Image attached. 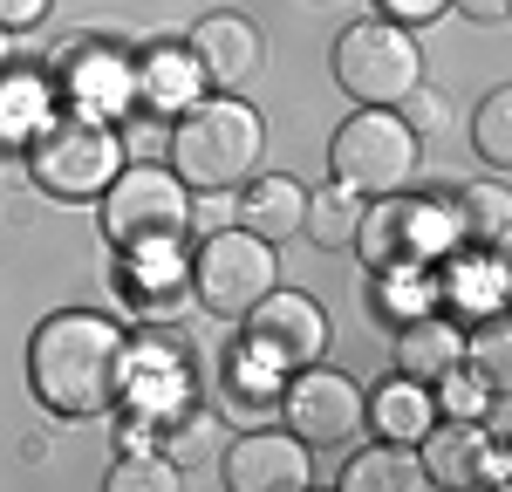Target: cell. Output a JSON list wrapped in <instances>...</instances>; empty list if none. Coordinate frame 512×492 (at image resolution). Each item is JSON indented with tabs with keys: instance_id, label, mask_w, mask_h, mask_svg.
Listing matches in <instances>:
<instances>
[{
	"instance_id": "1",
	"label": "cell",
	"mask_w": 512,
	"mask_h": 492,
	"mask_svg": "<svg viewBox=\"0 0 512 492\" xmlns=\"http://www.w3.org/2000/svg\"><path fill=\"white\" fill-rule=\"evenodd\" d=\"M123 356H130V335L110 315H96V308H55L28 335V390L62 424L103 417L123 390Z\"/></svg>"
},
{
	"instance_id": "2",
	"label": "cell",
	"mask_w": 512,
	"mask_h": 492,
	"mask_svg": "<svg viewBox=\"0 0 512 492\" xmlns=\"http://www.w3.org/2000/svg\"><path fill=\"white\" fill-rule=\"evenodd\" d=\"M267 151V123L239 89H205L192 110L171 117V171L185 192H239Z\"/></svg>"
},
{
	"instance_id": "3",
	"label": "cell",
	"mask_w": 512,
	"mask_h": 492,
	"mask_svg": "<svg viewBox=\"0 0 512 492\" xmlns=\"http://www.w3.org/2000/svg\"><path fill=\"white\" fill-rule=\"evenodd\" d=\"M96 226L123 260H151V253H178L192 240V192L171 164H130L103 185L96 199Z\"/></svg>"
},
{
	"instance_id": "4",
	"label": "cell",
	"mask_w": 512,
	"mask_h": 492,
	"mask_svg": "<svg viewBox=\"0 0 512 492\" xmlns=\"http://www.w3.org/2000/svg\"><path fill=\"white\" fill-rule=\"evenodd\" d=\"M335 89L369 110H410L424 96V41L390 14L349 21L335 35Z\"/></svg>"
},
{
	"instance_id": "5",
	"label": "cell",
	"mask_w": 512,
	"mask_h": 492,
	"mask_svg": "<svg viewBox=\"0 0 512 492\" xmlns=\"http://www.w3.org/2000/svg\"><path fill=\"white\" fill-rule=\"evenodd\" d=\"M123 171V137L103 117H48L41 137L28 144V178L41 199L55 205H89L103 199V185Z\"/></svg>"
},
{
	"instance_id": "6",
	"label": "cell",
	"mask_w": 512,
	"mask_h": 492,
	"mask_svg": "<svg viewBox=\"0 0 512 492\" xmlns=\"http://www.w3.org/2000/svg\"><path fill=\"white\" fill-rule=\"evenodd\" d=\"M417 130L403 110H369L355 103V117H342V130L328 137V178L349 185L355 199H383V192H410L417 178Z\"/></svg>"
},
{
	"instance_id": "7",
	"label": "cell",
	"mask_w": 512,
	"mask_h": 492,
	"mask_svg": "<svg viewBox=\"0 0 512 492\" xmlns=\"http://www.w3.org/2000/svg\"><path fill=\"white\" fill-rule=\"evenodd\" d=\"M267 287H280V253L274 240H260L246 226H219L192 253V301L219 322H239Z\"/></svg>"
},
{
	"instance_id": "8",
	"label": "cell",
	"mask_w": 512,
	"mask_h": 492,
	"mask_svg": "<svg viewBox=\"0 0 512 492\" xmlns=\"http://www.w3.org/2000/svg\"><path fill=\"white\" fill-rule=\"evenodd\" d=\"M349 246L362 253L369 274H376V267H431V260H444V253L458 246V233H451V205L383 192L376 205H362Z\"/></svg>"
},
{
	"instance_id": "9",
	"label": "cell",
	"mask_w": 512,
	"mask_h": 492,
	"mask_svg": "<svg viewBox=\"0 0 512 492\" xmlns=\"http://www.w3.org/2000/svg\"><path fill=\"white\" fill-rule=\"evenodd\" d=\"M328 342H335V328L321 315V301L301 294V287H267V294L239 315V349H246L253 363H267L274 376H294V369L321 363Z\"/></svg>"
},
{
	"instance_id": "10",
	"label": "cell",
	"mask_w": 512,
	"mask_h": 492,
	"mask_svg": "<svg viewBox=\"0 0 512 492\" xmlns=\"http://www.w3.org/2000/svg\"><path fill=\"white\" fill-rule=\"evenodd\" d=\"M274 417H287V431L308 451H335L362 431V383L342 376V369L308 363V369H294V376H280Z\"/></svg>"
},
{
	"instance_id": "11",
	"label": "cell",
	"mask_w": 512,
	"mask_h": 492,
	"mask_svg": "<svg viewBox=\"0 0 512 492\" xmlns=\"http://www.w3.org/2000/svg\"><path fill=\"white\" fill-rule=\"evenodd\" d=\"M62 89H69V110L76 117H123L130 96H137V55L110 35H89L62 55Z\"/></svg>"
},
{
	"instance_id": "12",
	"label": "cell",
	"mask_w": 512,
	"mask_h": 492,
	"mask_svg": "<svg viewBox=\"0 0 512 492\" xmlns=\"http://www.w3.org/2000/svg\"><path fill=\"white\" fill-rule=\"evenodd\" d=\"M226 492H301L315 479V458L294 431H246L219 451Z\"/></svg>"
},
{
	"instance_id": "13",
	"label": "cell",
	"mask_w": 512,
	"mask_h": 492,
	"mask_svg": "<svg viewBox=\"0 0 512 492\" xmlns=\"http://www.w3.org/2000/svg\"><path fill=\"white\" fill-rule=\"evenodd\" d=\"M185 48H192L205 89H246L260 76V62H267V41H260V28L246 14H205Z\"/></svg>"
},
{
	"instance_id": "14",
	"label": "cell",
	"mask_w": 512,
	"mask_h": 492,
	"mask_svg": "<svg viewBox=\"0 0 512 492\" xmlns=\"http://www.w3.org/2000/svg\"><path fill=\"white\" fill-rule=\"evenodd\" d=\"M117 404H137L151 424H171L178 410L192 404V369L178 363L171 349H158L151 342V356H123V390H117Z\"/></svg>"
},
{
	"instance_id": "15",
	"label": "cell",
	"mask_w": 512,
	"mask_h": 492,
	"mask_svg": "<svg viewBox=\"0 0 512 492\" xmlns=\"http://www.w3.org/2000/svg\"><path fill=\"white\" fill-rule=\"evenodd\" d=\"M198 96H205V76H198L185 41H158V48L137 55V103L151 117H178V110H192Z\"/></svg>"
},
{
	"instance_id": "16",
	"label": "cell",
	"mask_w": 512,
	"mask_h": 492,
	"mask_svg": "<svg viewBox=\"0 0 512 492\" xmlns=\"http://www.w3.org/2000/svg\"><path fill=\"white\" fill-rule=\"evenodd\" d=\"M437 308H458L465 322L478 315H499L506 308V267H499V253H485V246H451V267L437 274Z\"/></svg>"
},
{
	"instance_id": "17",
	"label": "cell",
	"mask_w": 512,
	"mask_h": 492,
	"mask_svg": "<svg viewBox=\"0 0 512 492\" xmlns=\"http://www.w3.org/2000/svg\"><path fill=\"white\" fill-rule=\"evenodd\" d=\"M362 424H369L376 438H390V445H417V438L437 424L431 383H417V376H403V369H396L383 390H369V397H362Z\"/></svg>"
},
{
	"instance_id": "18",
	"label": "cell",
	"mask_w": 512,
	"mask_h": 492,
	"mask_svg": "<svg viewBox=\"0 0 512 492\" xmlns=\"http://www.w3.org/2000/svg\"><path fill=\"white\" fill-rule=\"evenodd\" d=\"M301 212H308V185L301 178H280V171H253L239 185V226L260 233V240H294L301 233Z\"/></svg>"
},
{
	"instance_id": "19",
	"label": "cell",
	"mask_w": 512,
	"mask_h": 492,
	"mask_svg": "<svg viewBox=\"0 0 512 492\" xmlns=\"http://www.w3.org/2000/svg\"><path fill=\"white\" fill-rule=\"evenodd\" d=\"M396 363L417 383H437L444 369L465 363V322H451L444 308H424L417 322H396Z\"/></svg>"
},
{
	"instance_id": "20",
	"label": "cell",
	"mask_w": 512,
	"mask_h": 492,
	"mask_svg": "<svg viewBox=\"0 0 512 492\" xmlns=\"http://www.w3.org/2000/svg\"><path fill=\"white\" fill-rule=\"evenodd\" d=\"M485 451H492V431H485V424H465V417H451V424H431V431L417 438V465H424L431 486H478Z\"/></svg>"
},
{
	"instance_id": "21",
	"label": "cell",
	"mask_w": 512,
	"mask_h": 492,
	"mask_svg": "<svg viewBox=\"0 0 512 492\" xmlns=\"http://www.w3.org/2000/svg\"><path fill=\"white\" fill-rule=\"evenodd\" d=\"M451 205V233L458 246H485V253H499L512 233V192L499 178H478V185H458V192H444Z\"/></svg>"
},
{
	"instance_id": "22",
	"label": "cell",
	"mask_w": 512,
	"mask_h": 492,
	"mask_svg": "<svg viewBox=\"0 0 512 492\" xmlns=\"http://www.w3.org/2000/svg\"><path fill=\"white\" fill-rule=\"evenodd\" d=\"M55 117V96L35 69H0V151H28L41 137V123Z\"/></svg>"
},
{
	"instance_id": "23",
	"label": "cell",
	"mask_w": 512,
	"mask_h": 492,
	"mask_svg": "<svg viewBox=\"0 0 512 492\" xmlns=\"http://www.w3.org/2000/svg\"><path fill=\"white\" fill-rule=\"evenodd\" d=\"M424 465H417V445H369L349 458V472H342V492H424Z\"/></svg>"
},
{
	"instance_id": "24",
	"label": "cell",
	"mask_w": 512,
	"mask_h": 492,
	"mask_svg": "<svg viewBox=\"0 0 512 492\" xmlns=\"http://www.w3.org/2000/svg\"><path fill=\"white\" fill-rule=\"evenodd\" d=\"M376 315L383 322H417L424 308H437V274L431 267H376V287H369Z\"/></svg>"
},
{
	"instance_id": "25",
	"label": "cell",
	"mask_w": 512,
	"mask_h": 492,
	"mask_svg": "<svg viewBox=\"0 0 512 492\" xmlns=\"http://www.w3.org/2000/svg\"><path fill=\"white\" fill-rule=\"evenodd\" d=\"M355 219H362V199H355L349 185H335V178H328L321 192H308L301 233H308L315 246H328V253H335V246H349V240H355Z\"/></svg>"
},
{
	"instance_id": "26",
	"label": "cell",
	"mask_w": 512,
	"mask_h": 492,
	"mask_svg": "<svg viewBox=\"0 0 512 492\" xmlns=\"http://www.w3.org/2000/svg\"><path fill=\"white\" fill-rule=\"evenodd\" d=\"M472 151L485 171H512V89H485V103L472 110Z\"/></svg>"
},
{
	"instance_id": "27",
	"label": "cell",
	"mask_w": 512,
	"mask_h": 492,
	"mask_svg": "<svg viewBox=\"0 0 512 492\" xmlns=\"http://www.w3.org/2000/svg\"><path fill=\"white\" fill-rule=\"evenodd\" d=\"M164 445H171V465H185V472H192V465H219V417H212V410H178V417H171V424H164Z\"/></svg>"
},
{
	"instance_id": "28",
	"label": "cell",
	"mask_w": 512,
	"mask_h": 492,
	"mask_svg": "<svg viewBox=\"0 0 512 492\" xmlns=\"http://www.w3.org/2000/svg\"><path fill=\"white\" fill-rule=\"evenodd\" d=\"M226 397H233L246 417H274V404H280V376L267 363H253L246 349H233L226 356Z\"/></svg>"
},
{
	"instance_id": "29",
	"label": "cell",
	"mask_w": 512,
	"mask_h": 492,
	"mask_svg": "<svg viewBox=\"0 0 512 492\" xmlns=\"http://www.w3.org/2000/svg\"><path fill=\"white\" fill-rule=\"evenodd\" d=\"M512 342H506V315H478L472 328H465V369L472 376H485L492 390H506V376H512Z\"/></svg>"
},
{
	"instance_id": "30",
	"label": "cell",
	"mask_w": 512,
	"mask_h": 492,
	"mask_svg": "<svg viewBox=\"0 0 512 492\" xmlns=\"http://www.w3.org/2000/svg\"><path fill=\"white\" fill-rule=\"evenodd\" d=\"M185 479H178V465L171 458H144V451L123 445V458L103 472V492H178Z\"/></svg>"
},
{
	"instance_id": "31",
	"label": "cell",
	"mask_w": 512,
	"mask_h": 492,
	"mask_svg": "<svg viewBox=\"0 0 512 492\" xmlns=\"http://www.w3.org/2000/svg\"><path fill=\"white\" fill-rule=\"evenodd\" d=\"M376 7H383L390 21H403V28H431V21L444 14V7H451V0H376Z\"/></svg>"
},
{
	"instance_id": "32",
	"label": "cell",
	"mask_w": 512,
	"mask_h": 492,
	"mask_svg": "<svg viewBox=\"0 0 512 492\" xmlns=\"http://www.w3.org/2000/svg\"><path fill=\"white\" fill-rule=\"evenodd\" d=\"M451 7H458L465 21H478V28H499V21L512 14V0H451Z\"/></svg>"
},
{
	"instance_id": "33",
	"label": "cell",
	"mask_w": 512,
	"mask_h": 492,
	"mask_svg": "<svg viewBox=\"0 0 512 492\" xmlns=\"http://www.w3.org/2000/svg\"><path fill=\"white\" fill-rule=\"evenodd\" d=\"M48 14V0H0V28H35Z\"/></svg>"
},
{
	"instance_id": "34",
	"label": "cell",
	"mask_w": 512,
	"mask_h": 492,
	"mask_svg": "<svg viewBox=\"0 0 512 492\" xmlns=\"http://www.w3.org/2000/svg\"><path fill=\"white\" fill-rule=\"evenodd\" d=\"M14 62V28H0V69Z\"/></svg>"
}]
</instances>
